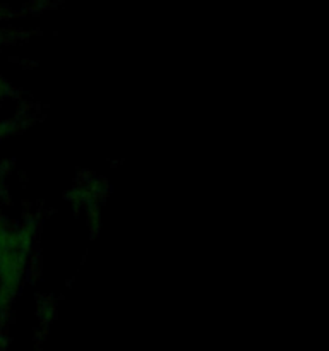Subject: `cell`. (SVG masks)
<instances>
[{
  "label": "cell",
  "mask_w": 329,
  "mask_h": 351,
  "mask_svg": "<svg viewBox=\"0 0 329 351\" xmlns=\"http://www.w3.org/2000/svg\"><path fill=\"white\" fill-rule=\"evenodd\" d=\"M43 119V103L0 75V141L21 136Z\"/></svg>",
  "instance_id": "obj_2"
},
{
  "label": "cell",
  "mask_w": 329,
  "mask_h": 351,
  "mask_svg": "<svg viewBox=\"0 0 329 351\" xmlns=\"http://www.w3.org/2000/svg\"><path fill=\"white\" fill-rule=\"evenodd\" d=\"M45 215L16 161H0V351L9 348L17 300L33 281Z\"/></svg>",
  "instance_id": "obj_1"
},
{
  "label": "cell",
  "mask_w": 329,
  "mask_h": 351,
  "mask_svg": "<svg viewBox=\"0 0 329 351\" xmlns=\"http://www.w3.org/2000/svg\"><path fill=\"white\" fill-rule=\"evenodd\" d=\"M41 10V0H0V21Z\"/></svg>",
  "instance_id": "obj_3"
},
{
  "label": "cell",
  "mask_w": 329,
  "mask_h": 351,
  "mask_svg": "<svg viewBox=\"0 0 329 351\" xmlns=\"http://www.w3.org/2000/svg\"><path fill=\"white\" fill-rule=\"evenodd\" d=\"M33 33L23 29H14V27H0V50L12 45H19L26 41Z\"/></svg>",
  "instance_id": "obj_4"
}]
</instances>
